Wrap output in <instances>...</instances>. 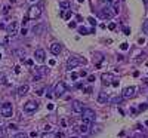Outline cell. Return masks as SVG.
<instances>
[{
    "mask_svg": "<svg viewBox=\"0 0 148 138\" xmlns=\"http://www.w3.org/2000/svg\"><path fill=\"white\" fill-rule=\"evenodd\" d=\"M0 60H2V54H0Z\"/></svg>",
    "mask_w": 148,
    "mask_h": 138,
    "instance_id": "44",
    "label": "cell"
},
{
    "mask_svg": "<svg viewBox=\"0 0 148 138\" xmlns=\"http://www.w3.org/2000/svg\"><path fill=\"white\" fill-rule=\"evenodd\" d=\"M65 92H67V85H65L64 82H58L56 86H55V95L59 98V96L64 95Z\"/></svg>",
    "mask_w": 148,
    "mask_h": 138,
    "instance_id": "5",
    "label": "cell"
},
{
    "mask_svg": "<svg viewBox=\"0 0 148 138\" xmlns=\"http://www.w3.org/2000/svg\"><path fill=\"white\" fill-rule=\"evenodd\" d=\"M40 13H41V11H40V7H39V6H31L28 9L27 17H28L30 19H36V18H39V17H40Z\"/></svg>",
    "mask_w": 148,
    "mask_h": 138,
    "instance_id": "4",
    "label": "cell"
},
{
    "mask_svg": "<svg viewBox=\"0 0 148 138\" xmlns=\"http://www.w3.org/2000/svg\"><path fill=\"white\" fill-rule=\"evenodd\" d=\"M77 77H79L77 73H71V79H73V80H77Z\"/></svg>",
    "mask_w": 148,
    "mask_h": 138,
    "instance_id": "29",
    "label": "cell"
},
{
    "mask_svg": "<svg viewBox=\"0 0 148 138\" xmlns=\"http://www.w3.org/2000/svg\"><path fill=\"white\" fill-rule=\"evenodd\" d=\"M19 71H21V68H19V66H15V73H16V74H18V73H19Z\"/></svg>",
    "mask_w": 148,
    "mask_h": 138,
    "instance_id": "36",
    "label": "cell"
},
{
    "mask_svg": "<svg viewBox=\"0 0 148 138\" xmlns=\"http://www.w3.org/2000/svg\"><path fill=\"white\" fill-rule=\"evenodd\" d=\"M110 11V7H107V9H102V12H101V17L102 18H111L112 15H114V12H108Z\"/></svg>",
    "mask_w": 148,
    "mask_h": 138,
    "instance_id": "15",
    "label": "cell"
},
{
    "mask_svg": "<svg viewBox=\"0 0 148 138\" xmlns=\"http://www.w3.org/2000/svg\"><path fill=\"white\" fill-rule=\"evenodd\" d=\"M9 129H16V126H15V125H12V123H11V125H9Z\"/></svg>",
    "mask_w": 148,
    "mask_h": 138,
    "instance_id": "40",
    "label": "cell"
},
{
    "mask_svg": "<svg viewBox=\"0 0 148 138\" xmlns=\"http://www.w3.org/2000/svg\"><path fill=\"white\" fill-rule=\"evenodd\" d=\"M101 79H102V83H104V85H110L112 80H114L112 74H110V73H104V74L101 76Z\"/></svg>",
    "mask_w": 148,
    "mask_h": 138,
    "instance_id": "12",
    "label": "cell"
},
{
    "mask_svg": "<svg viewBox=\"0 0 148 138\" xmlns=\"http://www.w3.org/2000/svg\"><path fill=\"white\" fill-rule=\"evenodd\" d=\"M0 113L3 117H11L12 113H13V108H12V104L11 102H5L2 107H0Z\"/></svg>",
    "mask_w": 148,
    "mask_h": 138,
    "instance_id": "3",
    "label": "cell"
},
{
    "mask_svg": "<svg viewBox=\"0 0 148 138\" xmlns=\"http://www.w3.org/2000/svg\"><path fill=\"white\" fill-rule=\"evenodd\" d=\"M111 6H112V12L118 13V0H111Z\"/></svg>",
    "mask_w": 148,
    "mask_h": 138,
    "instance_id": "19",
    "label": "cell"
},
{
    "mask_svg": "<svg viewBox=\"0 0 148 138\" xmlns=\"http://www.w3.org/2000/svg\"><path fill=\"white\" fill-rule=\"evenodd\" d=\"M71 108H73V111H74V113H82L83 110H84V107H83V104L80 101H73Z\"/></svg>",
    "mask_w": 148,
    "mask_h": 138,
    "instance_id": "9",
    "label": "cell"
},
{
    "mask_svg": "<svg viewBox=\"0 0 148 138\" xmlns=\"http://www.w3.org/2000/svg\"><path fill=\"white\" fill-rule=\"evenodd\" d=\"M135 86H129V88H126L123 91V98H132V96L135 95Z\"/></svg>",
    "mask_w": 148,
    "mask_h": 138,
    "instance_id": "11",
    "label": "cell"
},
{
    "mask_svg": "<svg viewBox=\"0 0 148 138\" xmlns=\"http://www.w3.org/2000/svg\"><path fill=\"white\" fill-rule=\"evenodd\" d=\"M127 46H129L127 43H121V46H120V49H121V51H126V49H127Z\"/></svg>",
    "mask_w": 148,
    "mask_h": 138,
    "instance_id": "28",
    "label": "cell"
},
{
    "mask_svg": "<svg viewBox=\"0 0 148 138\" xmlns=\"http://www.w3.org/2000/svg\"><path fill=\"white\" fill-rule=\"evenodd\" d=\"M37 70V77H41V76H46L47 73H49V68L47 67H39V68H36Z\"/></svg>",
    "mask_w": 148,
    "mask_h": 138,
    "instance_id": "14",
    "label": "cell"
},
{
    "mask_svg": "<svg viewBox=\"0 0 148 138\" xmlns=\"http://www.w3.org/2000/svg\"><path fill=\"white\" fill-rule=\"evenodd\" d=\"M79 132H80V134H88L89 132V123H83L82 126H79Z\"/></svg>",
    "mask_w": 148,
    "mask_h": 138,
    "instance_id": "17",
    "label": "cell"
},
{
    "mask_svg": "<svg viewBox=\"0 0 148 138\" xmlns=\"http://www.w3.org/2000/svg\"><path fill=\"white\" fill-rule=\"evenodd\" d=\"M62 15V18H65V19H70L71 18V11H67L65 13H61Z\"/></svg>",
    "mask_w": 148,
    "mask_h": 138,
    "instance_id": "23",
    "label": "cell"
},
{
    "mask_svg": "<svg viewBox=\"0 0 148 138\" xmlns=\"http://www.w3.org/2000/svg\"><path fill=\"white\" fill-rule=\"evenodd\" d=\"M34 58H36L37 61L43 62V61L46 60V54H45V51H43V49H36V52H34Z\"/></svg>",
    "mask_w": 148,
    "mask_h": 138,
    "instance_id": "8",
    "label": "cell"
},
{
    "mask_svg": "<svg viewBox=\"0 0 148 138\" xmlns=\"http://www.w3.org/2000/svg\"><path fill=\"white\" fill-rule=\"evenodd\" d=\"M88 80H89V82H93V80H95V76H93V74H92V76H89Z\"/></svg>",
    "mask_w": 148,
    "mask_h": 138,
    "instance_id": "34",
    "label": "cell"
},
{
    "mask_svg": "<svg viewBox=\"0 0 148 138\" xmlns=\"http://www.w3.org/2000/svg\"><path fill=\"white\" fill-rule=\"evenodd\" d=\"M6 31H7L9 36H16V33H18V22L16 21H12L11 24L6 27Z\"/></svg>",
    "mask_w": 148,
    "mask_h": 138,
    "instance_id": "6",
    "label": "cell"
},
{
    "mask_svg": "<svg viewBox=\"0 0 148 138\" xmlns=\"http://www.w3.org/2000/svg\"><path fill=\"white\" fill-rule=\"evenodd\" d=\"M49 51H50L53 55H59L61 54V51H62V46H61L59 43H52L50 48H49Z\"/></svg>",
    "mask_w": 148,
    "mask_h": 138,
    "instance_id": "10",
    "label": "cell"
},
{
    "mask_svg": "<svg viewBox=\"0 0 148 138\" xmlns=\"http://www.w3.org/2000/svg\"><path fill=\"white\" fill-rule=\"evenodd\" d=\"M68 27H70V28H76L77 25H76V22H70V24H68Z\"/></svg>",
    "mask_w": 148,
    "mask_h": 138,
    "instance_id": "31",
    "label": "cell"
},
{
    "mask_svg": "<svg viewBox=\"0 0 148 138\" xmlns=\"http://www.w3.org/2000/svg\"><path fill=\"white\" fill-rule=\"evenodd\" d=\"M0 79H5V74H3V73H0Z\"/></svg>",
    "mask_w": 148,
    "mask_h": 138,
    "instance_id": "42",
    "label": "cell"
},
{
    "mask_svg": "<svg viewBox=\"0 0 148 138\" xmlns=\"http://www.w3.org/2000/svg\"><path fill=\"white\" fill-rule=\"evenodd\" d=\"M79 76H83V77H84V76H86V71H80L79 73Z\"/></svg>",
    "mask_w": 148,
    "mask_h": 138,
    "instance_id": "38",
    "label": "cell"
},
{
    "mask_svg": "<svg viewBox=\"0 0 148 138\" xmlns=\"http://www.w3.org/2000/svg\"><path fill=\"white\" fill-rule=\"evenodd\" d=\"M31 2H34V0H31Z\"/></svg>",
    "mask_w": 148,
    "mask_h": 138,
    "instance_id": "46",
    "label": "cell"
},
{
    "mask_svg": "<svg viewBox=\"0 0 148 138\" xmlns=\"http://www.w3.org/2000/svg\"><path fill=\"white\" fill-rule=\"evenodd\" d=\"M28 92V85H21L19 88H18V94L19 95H25Z\"/></svg>",
    "mask_w": 148,
    "mask_h": 138,
    "instance_id": "16",
    "label": "cell"
},
{
    "mask_svg": "<svg viewBox=\"0 0 148 138\" xmlns=\"http://www.w3.org/2000/svg\"><path fill=\"white\" fill-rule=\"evenodd\" d=\"M88 21H89L92 25H95V19H93V18H88Z\"/></svg>",
    "mask_w": 148,
    "mask_h": 138,
    "instance_id": "35",
    "label": "cell"
},
{
    "mask_svg": "<svg viewBox=\"0 0 148 138\" xmlns=\"http://www.w3.org/2000/svg\"><path fill=\"white\" fill-rule=\"evenodd\" d=\"M108 101H110L108 94H105V92H99V94H98V102H101V104H107Z\"/></svg>",
    "mask_w": 148,
    "mask_h": 138,
    "instance_id": "13",
    "label": "cell"
},
{
    "mask_svg": "<svg viewBox=\"0 0 148 138\" xmlns=\"http://www.w3.org/2000/svg\"><path fill=\"white\" fill-rule=\"evenodd\" d=\"M121 101H123V96H116V98H112L111 100L112 104H120Z\"/></svg>",
    "mask_w": 148,
    "mask_h": 138,
    "instance_id": "21",
    "label": "cell"
},
{
    "mask_svg": "<svg viewBox=\"0 0 148 138\" xmlns=\"http://www.w3.org/2000/svg\"><path fill=\"white\" fill-rule=\"evenodd\" d=\"M79 33H80V34H88L89 30L88 28H84V27H79Z\"/></svg>",
    "mask_w": 148,
    "mask_h": 138,
    "instance_id": "22",
    "label": "cell"
},
{
    "mask_svg": "<svg viewBox=\"0 0 148 138\" xmlns=\"http://www.w3.org/2000/svg\"><path fill=\"white\" fill-rule=\"evenodd\" d=\"M37 102H34V101H28L25 105H24V110L27 111V113H33V111H36L37 110Z\"/></svg>",
    "mask_w": 148,
    "mask_h": 138,
    "instance_id": "7",
    "label": "cell"
},
{
    "mask_svg": "<svg viewBox=\"0 0 148 138\" xmlns=\"http://www.w3.org/2000/svg\"><path fill=\"white\" fill-rule=\"evenodd\" d=\"M71 138H79V137H71Z\"/></svg>",
    "mask_w": 148,
    "mask_h": 138,
    "instance_id": "43",
    "label": "cell"
},
{
    "mask_svg": "<svg viewBox=\"0 0 148 138\" xmlns=\"http://www.w3.org/2000/svg\"><path fill=\"white\" fill-rule=\"evenodd\" d=\"M112 86H114V88H116V86H118V82H117V80H112Z\"/></svg>",
    "mask_w": 148,
    "mask_h": 138,
    "instance_id": "37",
    "label": "cell"
},
{
    "mask_svg": "<svg viewBox=\"0 0 148 138\" xmlns=\"http://www.w3.org/2000/svg\"><path fill=\"white\" fill-rule=\"evenodd\" d=\"M59 6H61V7H65V9H68V7H70V3H68V2H61V3H59Z\"/></svg>",
    "mask_w": 148,
    "mask_h": 138,
    "instance_id": "24",
    "label": "cell"
},
{
    "mask_svg": "<svg viewBox=\"0 0 148 138\" xmlns=\"http://www.w3.org/2000/svg\"><path fill=\"white\" fill-rule=\"evenodd\" d=\"M123 31L126 33V34H129V33H130V30H129V28H123Z\"/></svg>",
    "mask_w": 148,
    "mask_h": 138,
    "instance_id": "41",
    "label": "cell"
},
{
    "mask_svg": "<svg viewBox=\"0 0 148 138\" xmlns=\"http://www.w3.org/2000/svg\"><path fill=\"white\" fill-rule=\"evenodd\" d=\"M108 28H110V30H114V28H116V24H114V22H110Z\"/></svg>",
    "mask_w": 148,
    "mask_h": 138,
    "instance_id": "30",
    "label": "cell"
},
{
    "mask_svg": "<svg viewBox=\"0 0 148 138\" xmlns=\"http://www.w3.org/2000/svg\"><path fill=\"white\" fill-rule=\"evenodd\" d=\"M84 92H88V94H92V88H84Z\"/></svg>",
    "mask_w": 148,
    "mask_h": 138,
    "instance_id": "33",
    "label": "cell"
},
{
    "mask_svg": "<svg viewBox=\"0 0 148 138\" xmlns=\"http://www.w3.org/2000/svg\"><path fill=\"white\" fill-rule=\"evenodd\" d=\"M41 138H56V134L55 132H43L41 134Z\"/></svg>",
    "mask_w": 148,
    "mask_h": 138,
    "instance_id": "18",
    "label": "cell"
},
{
    "mask_svg": "<svg viewBox=\"0 0 148 138\" xmlns=\"http://www.w3.org/2000/svg\"><path fill=\"white\" fill-rule=\"evenodd\" d=\"M21 34H22V36H25V34H27V30H25V28H22V31H21Z\"/></svg>",
    "mask_w": 148,
    "mask_h": 138,
    "instance_id": "39",
    "label": "cell"
},
{
    "mask_svg": "<svg viewBox=\"0 0 148 138\" xmlns=\"http://www.w3.org/2000/svg\"><path fill=\"white\" fill-rule=\"evenodd\" d=\"M5 137H6V129L0 128V138H5Z\"/></svg>",
    "mask_w": 148,
    "mask_h": 138,
    "instance_id": "27",
    "label": "cell"
},
{
    "mask_svg": "<svg viewBox=\"0 0 148 138\" xmlns=\"http://www.w3.org/2000/svg\"><path fill=\"white\" fill-rule=\"evenodd\" d=\"M82 119H83V123H90L95 120V111L92 108H86L82 111Z\"/></svg>",
    "mask_w": 148,
    "mask_h": 138,
    "instance_id": "2",
    "label": "cell"
},
{
    "mask_svg": "<svg viewBox=\"0 0 148 138\" xmlns=\"http://www.w3.org/2000/svg\"><path fill=\"white\" fill-rule=\"evenodd\" d=\"M47 110H53V104H52V102H49V104H47Z\"/></svg>",
    "mask_w": 148,
    "mask_h": 138,
    "instance_id": "32",
    "label": "cell"
},
{
    "mask_svg": "<svg viewBox=\"0 0 148 138\" xmlns=\"http://www.w3.org/2000/svg\"><path fill=\"white\" fill-rule=\"evenodd\" d=\"M148 107V104H139V111H145Z\"/></svg>",
    "mask_w": 148,
    "mask_h": 138,
    "instance_id": "25",
    "label": "cell"
},
{
    "mask_svg": "<svg viewBox=\"0 0 148 138\" xmlns=\"http://www.w3.org/2000/svg\"><path fill=\"white\" fill-rule=\"evenodd\" d=\"M80 64H86V60H82V58H77V56H71V58H68V61H67V70L68 71H71L73 68H76L77 66H80Z\"/></svg>",
    "mask_w": 148,
    "mask_h": 138,
    "instance_id": "1",
    "label": "cell"
},
{
    "mask_svg": "<svg viewBox=\"0 0 148 138\" xmlns=\"http://www.w3.org/2000/svg\"><path fill=\"white\" fill-rule=\"evenodd\" d=\"M145 3H148V0H145Z\"/></svg>",
    "mask_w": 148,
    "mask_h": 138,
    "instance_id": "45",
    "label": "cell"
},
{
    "mask_svg": "<svg viewBox=\"0 0 148 138\" xmlns=\"http://www.w3.org/2000/svg\"><path fill=\"white\" fill-rule=\"evenodd\" d=\"M144 33H145V34H148V19L144 22Z\"/></svg>",
    "mask_w": 148,
    "mask_h": 138,
    "instance_id": "26",
    "label": "cell"
},
{
    "mask_svg": "<svg viewBox=\"0 0 148 138\" xmlns=\"http://www.w3.org/2000/svg\"><path fill=\"white\" fill-rule=\"evenodd\" d=\"M12 138H28V135H27L25 132H18L16 135H13Z\"/></svg>",
    "mask_w": 148,
    "mask_h": 138,
    "instance_id": "20",
    "label": "cell"
}]
</instances>
